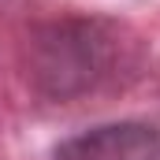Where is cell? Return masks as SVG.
Listing matches in <instances>:
<instances>
[{"instance_id": "obj_2", "label": "cell", "mask_w": 160, "mask_h": 160, "mask_svg": "<svg viewBox=\"0 0 160 160\" xmlns=\"http://www.w3.org/2000/svg\"><path fill=\"white\" fill-rule=\"evenodd\" d=\"M52 160H160V127L142 119L101 123L60 142Z\"/></svg>"}, {"instance_id": "obj_1", "label": "cell", "mask_w": 160, "mask_h": 160, "mask_svg": "<svg viewBox=\"0 0 160 160\" xmlns=\"http://www.w3.org/2000/svg\"><path fill=\"white\" fill-rule=\"evenodd\" d=\"M127 67L123 30L97 15L48 19L26 38V78L45 101H78L104 89Z\"/></svg>"}]
</instances>
